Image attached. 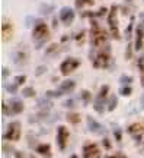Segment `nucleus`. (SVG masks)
<instances>
[{
    "mask_svg": "<svg viewBox=\"0 0 144 158\" xmlns=\"http://www.w3.org/2000/svg\"><path fill=\"white\" fill-rule=\"evenodd\" d=\"M5 138L9 139V141H18L21 138V123L19 122H12L9 124L7 130H6Z\"/></svg>",
    "mask_w": 144,
    "mask_h": 158,
    "instance_id": "1",
    "label": "nucleus"
},
{
    "mask_svg": "<svg viewBox=\"0 0 144 158\" xmlns=\"http://www.w3.org/2000/svg\"><path fill=\"white\" fill-rule=\"evenodd\" d=\"M106 38H108V34H106L103 29L98 28V27H95V28L92 29V43H93V45L99 47V45L105 44Z\"/></svg>",
    "mask_w": 144,
    "mask_h": 158,
    "instance_id": "2",
    "label": "nucleus"
},
{
    "mask_svg": "<svg viewBox=\"0 0 144 158\" xmlns=\"http://www.w3.org/2000/svg\"><path fill=\"white\" fill-rule=\"evenodd\" d=\"M79 68V60L77 59H73V57H68V59H66L64 62L61 63L60 66V70L63 75H68L72 73L74 69Z\"/></svg>",
    "mask_w": 144,
    "mask_h": 158,
    "instance_id": "3",
    "label": "nucleus"
},
{
    "mask_svg": "<svg viewBox=\"0 0 144 158\" xmlns=\"http://www.w3.org/2000/svg\"><path fill=\"white\" fill-rule=\"evenodd\" d=\"M83 158H100L99 148L96 147V143L86 142L83 147Z\"/></svg>",
    "mask_w": 144,
    "mask_h": 158,
    "instance_id": "4",
    "label": "nucleus"
},
{
    "mask_svg": "<svg viewBox=\"0 0 144 158\" xmlns=\"http://www.w3.org/2000/svg\"><path fill=\"white\" fill-rule=\"evenodd\" d=\"M74 81H66V82H63V84L60 85V89L56 91V92H51V91H48L47 92V95L50 97H57V95H63V94H67V92H72L73 89H74Z\"/></svg>",
    "mask_w": 144,
    "mask_h": 158,
    "instance_id": "5",
    "label": "nucleus"
},
{
    "mask_svg": "<svg viewBox=\"0 0 144 158\" xmlns=\"http://www.w3.org/2000/svg\"><path fill=\"white\" fill-rule=\"evenodd\" d=\"M33 38L39 40L41 43L45 40V37H48V27L45 25L44 22H38L37 25H35V28H33Z\"/></svg>",
    "mask_w": 144,
    "mask_h": 158,
    "instance_id": "6",
    "label": "nucleus"
},
{
    "mask_svg": "<svg viewBox=\"0 0 144 158\" xmlns=\"http://www.w3.org/2000/svg\"><path fill=\"white\" fill-rule=\"evenodd\" d=\"M67 141H68V130L64 126H60L57 130V143L60 147L61 151H64L67 147Z\"/></svg>",
    "mask_w": 144,
    "mask_h": 158,
    "instance_id": "7",
    "label": "nucleus"
},
{
    "mask_svg": "<svg viewBox=\"0 0 144 158\" xmlns=\"http://www.w3.org/2000/svg\"><path fill=\"white\" fill-rule=\"evenodd\" d=\"M92 59H93L95 66L105 68V66H108V63H109V51H100V53H98V54L95 57H92Z\"/></svg>",
    "mask_w": 144,
    "mask_h": 158,
    "instance_id": "8",
    "label": "nucleus"
},
{
    "mask_svg": "<svg viewBox=\"0 0 144 158\" xmlns=\"http://www.w3.org/2000/svg\"><path fill=\"white\" fill-rule=\"evenodd\" d=\"M106 94H108V86H102V89H100V94L98 95V98L95 100V108L99 111V113H102L103 111V104H105V97Z\"/></svg>",
    "mask_w": 144,
    "mask_h": 158,
    "instance_id": "9",
    "label": "nucleus"
},
{
    "mask_svg": "<svg viewBox=\"0 0 144 158\" xmlns=\"http://www.w3.org/2000/svg\"><path fill=\"white\" fill-rule=\"evenodd\" d=\"M128 132L131 133L133 138H135V139H141V136L144 135V124H141V123L131 124V126L128 127Z\"/></svg>",
    "mask_w": 144,
    "mask_h": 158,
    "instance_id": "10",
    "label": "nucleus"
},
{
    "mask_svg": "<svg viewBox=\"0 0 144 158\" xmlns=\"http://www.w3.org/2000/svg\"><path fill=\"white\" fill-rule=\"evenodd\" d=\"M60 18L63 23H66V25H70L73 22V19H74V12L70 9V7H64V9H61L60 12Z\"/></svg>",
    "mask_w": 144,
    "mask_h": 158,
    "instance_id": "11",
    "label": "nucleus"
},
{
    "mask_svg": "<svg viewBox=\"0 0 144 158\" xmlns=\"http://www.w3.org/2000/svg\"><path fill=\"white\" fill-rule=\"evenodd\" d=\"M22 108H23V106H22V102L19 101V100H12L10 108H7V110L5 111V114H9V113H12V114H19L21 111H22Z\"/></svg>",
    "mask_w": 144,
    "mask_h": 158,
    "instance_id": "12",
    "label": "nucleus"
},
{
    "mask_svg": "<svg viewBox=\"0 0 144 158\" xmlns=\"http://www.w3.org/2000/svg\"><path fill=\"white\" fill-rule=\"evenodd\" d=\"M115 12H116V9L112 7L111 15H109V25H111V29H112V35L118 38L119 34H118V23H116V19H115Z\"/></svg>",
    "mask_w": 144,
    "mask_h": 158,
    "instance_id": "13",
    "label": "nucleus"
},
{
    "mask_svg": "<svg viewBox=\"0 0 144 158\" xmlns=\"http://www.w3.org/2000/svg\"><path fill=\"white\" fill-rule=\"evenodd\" d=\"M12 32H13V27H12V23H9V21L7 19H5L3 21V25H2V37H3V40H9V37L12 35Z\"/></svg>",
    "mask_w": 144,
    "mask_h": 158,
    "instance_id": "14",
    "label": "nucleus"
},
{
    "mask_svg": "<svg viewBox=\"0 0 144 158\" xmlns=\"http://www.w3.org/2000/svg\"><path fill=\"white\" fill-rule=\"evenodd\" d=\"M88 122H89V129L92 130V132H96V133H103V127L100 126L96 120H93L92 117H88Z\"/></svg>",
    "mask_w": 144,
    "mask_h": 158,
    "instance_id": "15",
    "label": "nucleus"
},
{
    "mask_svg": "<svg viewBox=\"0 0 144 158\" xmlns=\"http://www.w3.org/2000/svg\"><path fill=\"white\" fill-rule=\"evenodd\" d=\"M15 60H16V63L19 64V66L25 64V63H26V60H28V53H26V51H16Z\"/></svg>",
    "mask_w": 144,
    "mask_h": 158,
    "instance_id": "16",
    "label": "nucleus"
},
{
    "mask_svg": "<svg viewBox=\"0 0 144 158\" xmlns=\"http://www.w3.org/2000/svg\"><path fill=\"white\" fill-rule=\"evenodd\" d=\"M143 37H144V28L138 27L137 28V41H135V48L137 50H140L143 47Z\"/></svg>",
    "mask_w": 144,
    "mask_h": 158,
    "instance_id": "17",
    "label": "nucleus"
},
{
    "mask_svg": "<svg viewBox=\"0 0 144 158\" xmlns=\"http://www.w3.org/2000/svg\"><path fill=\"white\" fill-rule=\"evenodd\" d=\"M37 151H38L39 154L45 155V157H51V148H50V145H45V143L38 145V147H37Z\"/></svg>",
    "mask_w": 144,
    "mask_h": 158,
    "instance_id": "18",
    "label": "nucleus"
},
{
    "mask_svg": "<svg viewBox=\"0 0 144 158\" xmlns=\"http://www.w3.org/2000/svg\"><path fill=\"white\" fill-rule=\"evenodd\" d=\"M67 118H68V122H72L73 124H77L80 122V116L77 113H68L67 114Z\"/></svg>",
    "mask_w": 144,
    "mask_h": 158,
    "instance_id": "19",
    "label": "nucleus"
},
{
    "mask_svg": "<svg viewBox=\"0 0 144 158\" xmlns=\"http://www.w3.org/2000/svg\"><path fill=\"white\" fill-rule=\"evenodd\" d=\"M76 5H77V7H82L84 5L92 6L93 5V0H76Z\"/></svg>",
    "mask_w": 144,
    "mask_h": 158,
    "instance_id": "20",
    "label": "nucleus"
},
{
    "mask_svg": "<svg viewBox=\"0 0 144 158\" xmlns=\"http://www.w3.org/2000/svg\"><path fill=\"white\" fill-rule=\"evenodd\" d=\"M115 106H116V97H111V98H109V106H108V110L112 111V110L115 108Z\"/></svg>",
    "mask_w": 144,
    "mask_h": 158,
    "instance_id": "21",
    "label": "nucleus"
},
{
    "mask_svg": "<svg viewBox=\"0 0 144 158\" xmlns=\"http://www.w3.org/2000/svg\"><path fill=\"white\" fill-rule=\"evenodd\" d=\"M23 95L31 97V95H35V92H33L32 88H26V89H23Z\"/></svg>",
    "mask_w": 144,
    "mask_h": 158,
    "instance_id": "22",
    "label": "nucleus"
},
{
    "mask_svg": "<svg viewBox=\"0 0 144 158\" xmlns=\"http://www.w3.org/2000/svg\"><path fill=\"white\" fill-rule=\"evenodd\" d=\"M82 95H83V101H84V104H88L89 101H90V94H89V92H86V91H83V92H82Z\"/></svg>",
    "mask_w": 144,
    "mask_h": 158,
    "instance_id": "23",
    "label": "nucleus"
},
{
    "mask_svg": "<svg viewBox=\"0 0 144 158\" xmlns=\"http://www.w3.org/2000/svg\"><path fill=\"white\" fill-rule=\"evenodd\" d=\"M121 94L122 95H128V94H131V86H124L121 89Z\"/></svg>",
    "mask_w": 144,
    "mask_h": 158,
    "instance_id": "24",
    "label": "nucleus"
},
{
    "mask_svg": "<svg viewBox=\"0 0 144 158\" xmlns=\"http://www.w3.org/2000/svg\"><path fill=\"white\" fill-rule=\"evenodd\" d=\"M7 91L9 92H16V85H7Z\"/></svg>",
    "mask_w": 144,
    "mask_h": 158,
    "instance_id": "25",
    "label": "nucleus"
},
{
    "mask_svg": "<svg viewBox=\"0 0 144 158\" xmlns=\"http://www.w3.org/2000/svg\"><path fill=\"white\" fill-rule=\"evenodd\" d=\"M138 68L141 69V70H144V57H141L138 60Z\"/></svg>",
    "mask_w": 144,
    "mask_h": 158,
    "instance_id": "26",
    "label": "nucleus"
},
{
    "mask_svg": "<svg viewBox=\"0 0 144 158\" xmlns=\"http://www.w3.org/2000/svg\"><path fill=\"white\" fill-rule=\"evenodd\" d=\"M106 158H125V155L124 154H115V155H109V157Z\"/></svg>",
    "mask_w": 144,
    "mask_h": 158,
    "instance_id": "27",
    "label": "nucleus"
},
{
    "mask_svg": "<svg viewBox=\"0 0 144 158\" xmlns=\"http://www.w3.org/2000/svg\"><path fill=\"white\" fill-rule=\"evenodd\" d=\"M115 138L118 139V141L121 139V130H119V129H115Z\"/></svg>",
    "mask_w": 144,
    "mask_h": 158,
    "instance_id": "28",
    "label": "nucleus"
},
{
    "mask_svg": "<svg viewBox=\"0 0 144 158\" xmlns=\"http://www.w3.org/2000/svg\"><path fill=\"white\" fill-rule=\"evenodd\" d=\"M103 145H105L106 149H109V148H111V143H109V141H108V139H103Z\"/></svg>",
    "mask_w": 144,
    "mask_h": 158,
    "instance_id": "29",
    "label": "nucleus"
},
{
    "mask_svg": "<svg viewBox=\"0 0 144 158\" xmlns=\"http://www.w3.org/2000/svg\"><path fill=\"white\" fill-rule=\"evenodd\" d=\"M25 81H26V78H25V76H19V78H18V84H23Z\"/></svg>",
    "mask_w": 144,
    "mask_h": 158,
    "instance_id": "30",
    "label": "nucleus"
},
{
    "mask_svg": "<svg viewBox=\"0 0 144 158\" xmlns=\"http://www.w3.org/2000/svg\"><path fill=\"white\" fill-rule=\"evenodd\" d=\"M15 157H16V158H25L22 152H15Z\"/></svg>",
    "mask_w": 144,
    "mask_h": 158,
    "instance_id": "31",
    "label": "nucleus"
},
{
    "mask_svg": "<svg viewBox=\"0 0 144 158\" xmlns=\"http://www.w3.org/2000/svg\"><path fill=\"white\" fill-rule=\"evenodd\" d=\"M3 78H7V69H3Z\"/></svg>",
    "mask_w": 144,
    "mask_h": 158,
    "instance_id": "32",
    "label": "nucleus"
},
{
    "mask_svg": "<svg viewBox=\"0 0 144 158\" xmlns=\"http://www.w3.org/2000/svg\"><path fill=\"white\" fill-rule=\"evenodd\" d=\"M141 84L144 85V75H143V78H141Z\"/></svg>",
    "mask_w": 144,
    "mask_h": 158,
    "instance_id": "33",
    "label": "nucleus"
},
{
    "mask_svg": "<svg viewBox=\"0 0 144 158\" xmlns=\"http://www.w3.org/2000/svg\"><path fill=\"white\" fill-rule=\"evenodd\" d=\"M72 158H77V155H72Z\"/></svg>",
    "mask_w": 144,
    "mask_h": 158,
    "instance_id": "34",
    "label": "nucleus"
}]
</instances>
